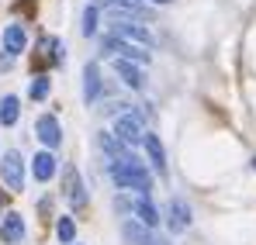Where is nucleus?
Masks as SVG:
<instances>
[{"instance_id": "22", "label": "nucleus", "mask_w": 256, "mask_h": 245, "mask_svg": "<svg viewBox=\"0 0 256 245\" xmlns=\"http://www.w3.org/2000/svg\"><path fill=\"white\" fill-rule=\"evenodd\" d=\"M10 62H14V55H0V69H10Z\"/></svg>"}, {"instance_id": "25", "label": "nucleus", "mask_w": 256, "mask_h": 245, "mask_svg": "<svg viewBox=\"0 0 256 245\" xmlns=\"http://www.w3.org/2000/svg\"><path fill=\"white\" fill-rule=\"evenodd\" d=\"M253 169H256V156H253Z\"/></svg>"}, {"instance_id": "23", "label": "nucleus", "mask_w": 256, "mask_h": 245, "mask_svg": "<svg viewBox=\"0 0 256 245\" xmlns=\"http://www.w3.org/2000/svg\"><path fill=\"white\" fill-rule=\"evenodd\" d=\"M146 3H170V0H146Z\"/></svg>"}, {"instance_id": "18", "label": "nucleus", "mask_w": 256, "mask_h": 245, "mask_svg": "<svg viewBox=\"0 0 256 245\" xmlns=\"http://www.w3.org/2000/svg\"><path fill=\"white\" fill-rule=\"evenodd\" d=\"M21 118V100L14 97V93H7V97H0V124H7V128H14Z\"/></svg>"}, {"instance_id": "20", "label": "nucleus", "mask_w": 256, "mask_h": 245, "mask_svg": "<svg viewBox=\"0 0 256 245\" xmlns=\"http://www.w3.org/2000/svg\"><path fill=\"white\" fill-rule=\"evenodd\" d=\"M48 90H52V80H48L45 73L32 76V83H28V97H32V100H45V97H48Z\"/></svg>"}, {"instance_id": "16", "label": "nucleus", "mask_w": 256, "mask_h": 245, "mask_svg": "<svg viewBox=\"0 0 256 245\" xmlns=\"http://www.w3.org/2000/svg\"><path fill=\"white\" fill-rule=\"evenodd\" d=\"M114 73L125 80V86L132 90H142L146 86V76H142V69L135 66V62H128V59H114Z\"/></svg>"}, {"instance_id": "10", "label": "nucleus", "mask_w": 256, "mask_h": 245, "mask_svg": "<svg viewBox=\"0 0 256 245\" xmlns=\"http://www.w3.org/2000/svg\"><path fill=\"white\" fill-rule=\"evenodd\" d=\"M142 145H146V156H149V166L160 173V176H166V149H163V142H160V135H152V131H146V138H142Z\"/></svg>"}, {"instance_id": "6", "label": "nucleus", "mask_w": 256, "mask_h": 245, "mask_svg": "<svg viewBox=\"0 0 256 245\" xmlns=\"http://www.w3.org/2000/svg\"><path fill=\"white\" fill-rule=\"evenodd\" d=\"M114 135H118V142H125V145H135V142H142V138H146L142 114H135V111H125V114H118V118H114Z\"/></svg>"}, {"instance_id": "12", "label": "nucleus", "mask_w": 256, "mask_h": 245, "mask_svg": "<svg viewBox=\"0 0 256 245\" xmlns=\"http://www.w3.org/2000/svg\"><path fill=\"white\" fill-rule=\"evenodd\" d=\"M122 239H125L128 245H156V239H152V228H146L142 221H125L122 225Z\"/></svg>"}, {"instance_id": "9", "label": "nucleus", "mask_w": 256, "mask_h": 245, "mask_svg": "<svg viewBox=\"0 0 256 245\" xmlns=\"http://www.w3.org/2000/svg\"><path fill=\"white\" fill-rule=\"evenodd\" d=\"M21 239H24V218H21L18 211L4 214V221H0V242L4 245H18Z\"/></svg>"}, {"instance_id": "24", "label": "nucleus", "mask_w": 256, "mask_h": 245, "mask_svg": "<svg viewBox=\"0 0 256 245\" xmlns=\"http://www.w3.org/2000/svg\"><path fill=\"white\" fill-rule=\"evenodd\" d=\"M0 211H4V190H0Z\"/></svg>"}, {"instance_id": "7", "label": "nucleus", "mask_w": 256, "mask_h": 245, "mask_svg": "<svg viewBox=\"0 0 256 245\" xmlns=\"http://www.w3.org/2000/svg\"><path fill=\"white\" fill-rule=\"evenodd\" d=\"M190 221H194L190 204H187L184 197H170V204H166V225H170V232H173V235L187 232V228H190Z\"/></svg>"}, {"instance_id": "4", "label": "nucleus", "mask_w": 256, "mask_h": 245, "mask_svg": "<svg viewBox=\"0 0 256 245\" xmlns=\"http://www.w3.org/2000/svg\"><path fill=\"white\" fill-rule=\"evenodd\" d=\"M0 176H4L7 190H14V194H21V190H24V159H21V152H18V149L4 152V159H0Z\"/></svg>"}, {"instance_id": "1", "label": "nucleus", "mask_w": 256, "mask_h": 245, "mask_svg": "<svg viewBox=\"0 0 256 245\" xmlns=\"http://www.w3.org/2000/svg\"><path fill=\"white\" fill-rule=\"evenodd\" d=\"M108 173H111V183H114L118 190H135L138 197H149V190H152V176H149V169L138 163L132 152H128L122 163H111V166H108Z\"/></svg>"}, {"instance_id": "17", "label": "nucleus", "mask_w": 256, "mask_h": 245, "mask_svg": "<svg viewBox=\"0 0 256 245\" xmlns=\"http://www.w3.org/2000/svg\"><path fill=\"white\" fill-rule=\"evenodd\" d=\"M132 211H135V221H142L146 228H156V225H160V211H156V204H152L149 197H138V201L132 204Z\"/></svg>"}, {"instance_id": "11", "label": "nucleus", "mask_w": 256, "mask_h": 245, "mask_svg": "<svg viewBox=\"0 0 256 245\" xmlns=\"http://www.w3.org/2000/svg\"><path fill=\"white\" fill-rule=\"evenodd\" d=\"M28 48V31H24V24H7L4 28V52L7 55H21Z\"/></svg>"}, {"instance_id": "8", "label": "nucleus", "mask_w": 256, "mask_h": 245, "mask_svg": "<svg viewBox=\"0 0 256 245\" xmlns=\"http://www.w3.org/2000/svg\"><path fill=\"white\" fill-rule=\"evenodd\" d=\"M35 135H38V142H42L48 152L62 145V128L56 121V114H42V118L35 121Z\"/></svg>"}, {"instance_id": "2", "label": "nucleus", "mask_w": 256, "mask_h": 245, "mask_svg": "<svg viewBox=\"0 0 256 245\" xmlns=\"http://www.w3.org/2000/svg\"><path fill=\"white\" fill-rule=\"evenodd\" d=\"M111 35H118L122 41L128 45H138V48H156V38H152V31L146 28V24H138V21H132V17H114V24H111Z\"/></svg>"}, {"instance_id": "15", "label": "nucleus", "mask_w": 256, "mask_h": 245, "mask_svg": "<svg viewBox=\"0 0 256 245\" xmlns=\"http://www.w3.org/2000/svg\"><path fill=\"white\" fill-rule=\"evenodd\" d=\"M32 176L38 180V183H48L52 176H56V156L45 149V152H35V159H32Z\"/></svg>"}, {"instance_id": "13", "label": "nucleus", "mask_w": 256, "mask_h": 245, "mask_svg": "<svg viewBox=\"0 0 256 245\" xmlns=\"http://www.w3.org/2000/svg\"><path fill=\"white\" fill-rule=\"evenodd\" d=\"M97 145H100V152H104L111 163H122V159L128 156V145H125V142H118L114 131H100V135H97Z\"/></svg>"}, {"instance_id": "5", "label": "nucleus", "mask_w": 256, "mask_h": 245, "mask_svg": "<svg viewBox=\"0 0 256 245\" xmlns=\"http://www.w3.org/2000/svg\"><path fill=\"white\" fill-rule=\"evenodd\" d=\"M94 7H97V10L104 7V10H111L114 17H132V21L152 17V10H149V3H146V0H97Z\"/></svg>"}, {"instance_id": "19", "label": "nucleus", "mask_w": 256, "mask_h": 245, "mask_svg": "<svg viewBox=\"0 0 256 245\" xmlns=\"http://www.w3.org/2000/svg\"><path fill=\"white\" fill-rule=\"evenodd\" d=\"M56 239L62 245H73L76 242V221L70 218V214H62L59 221H56Z\"/></svg>"}, {"instance_id": "21", "label": "nucleus", "mask_w": 256, "mask_h": 245, "mask_svg": "<svg viewBox=\"0 0 256 245\" xmlns=\"http://www.w3.org/2000/svg\"><path fill=\"white\" fill-rule=\"evenodd\" d=\"M80 31H84L86 38H90V35H97V7H94V3L84 7V28H80Z\"/></svg>"}, {"instance_id": "14", "label": "nucleus", "mask_w": 256, "mask_h": 245, "mask_svg": "<svg viewBox=\"0 0 256 245\" xmlns=\"http://www.w3.org/2000/svg\"><path fill=\"white\" fill-rule=\"evenodd\" d=\"M100 97V66L86 62L84 66V104H94Z\"/></svg>"}, {"instance_id": "3", "label": "nucleus", "mask_w": 256, "mask_h": 245, "mask_svg": "<svg viewBox=\"0 0 256 245\" xmlns=\"http://www.w3.org/2000/svg\"><path fill=\"white\" fill-rule=\"evenodd\" d=\"M62 197L70 201L73 211H86V204H90L86 187H84V176H80V169H76L73 163L62 166Z\"/></svg>"}]
</instances>
